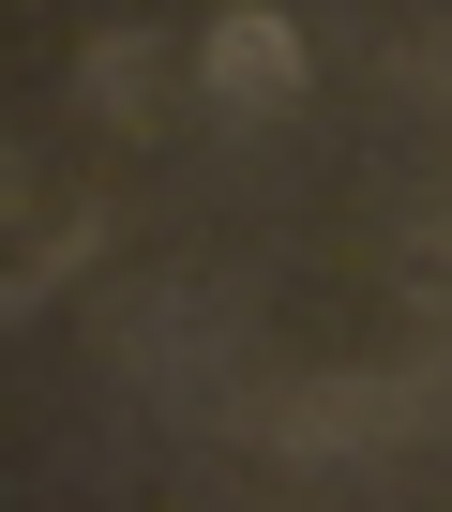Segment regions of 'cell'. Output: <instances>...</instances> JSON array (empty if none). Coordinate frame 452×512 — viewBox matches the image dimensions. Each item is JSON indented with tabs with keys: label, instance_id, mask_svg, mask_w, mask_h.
I'll return each mask as SVG.
<instances>
[{
	"label": "cell",
	"instance_id": "cell-1",
	"mask_svg": "<svg viewBox=\"0 0 452 512\" xmlns=\"http://www.w3.org/2000/svg\"><path fill=\"white\" fill-rule=\"evenodd\" d=\"M211 91H226V106H242V91H257V106H287V91H302V46H287L272 16H242V31H211Z\"/></svg>",
	"mask_w": 452,
	"mask_h": 512
}]
</instances>
